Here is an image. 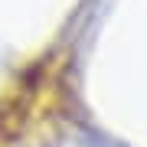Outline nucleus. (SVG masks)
Segmentation results:
<instances>
[{
  "label": "nucleus",
  "instance_id": "obj_1",
  "mask_svg": "<svg viewBox=\"0 0 147 147\" xmlns=\"http://www.w3.org/2000/svg\"><path fill=\"white\" fill-rule=\"evenodd\" d=\"M56 85V69L46 59L20 79V85L0 101V147H20L23 137H30V131L39 124L36 111H53Z\"/></svg>",
  "mask_w": 147,
  "mask_h": 147
}]
</instances>
